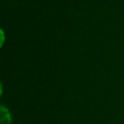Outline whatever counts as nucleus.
Segmentation results:
<instances>
[{
  "label": "nucleus",
  "mask_w": 124,
  "mask_h": 124,
  "mask_svg": "<svg viewBox=\"0 0 124 124\" xmlns=\"http://www.w3.org/2000/svg\"><path fill=\"white\" fill-rule=\"evenodd\" d=\"M12 123V117L9 109L5 108L4 106H1V118H0V124H11Z\"/></svg>",
  "instance_id": "1"
}]
</instances>
